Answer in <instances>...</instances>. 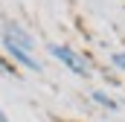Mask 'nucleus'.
Segmentation results:
<instances>
[{
  "instance_id": "f257e3e1",
  "label": "nucleus",
  "mask_w": 125,
  "mask_h": 122,
  "mask_svg": "<svg viewBox=\"0 0 125 122\" xmlns=\"http://www.w3.org/2000/svg\"><path fill=\"white\" fill-rule=\"evenodd\" d=\"M50 55H52V58H58L61 64H67L76 76H90V64L82 58L79 52L67 50V47H61V44H50Z\"/></svg>"
},
{
  "instance_id": "7ed1b4c3",
  "label": "nucleus",
  "mask_w": 125,
  "mask_h": 122,
  "mask_svg": "<svg viewBox=\"0 0 125 122\" xmlns=\"http://www.w3.org/2000/svg\"><path fill=\"white\" fill-rule=\"evenodd\" d=\"M93 99H96V102H99V105H105V108H111V111L116 108V102H114V99H108L105 93H93Z\"/></svg>"
},
{
  "instance_id": "f03ea898",
  "label": "nucleus",
  "mask_w": 125,
  "mask_h": 122,
  "mask_svg": "<svg viewBox=\"0 0 125 122\" xmlns=\"http://www.w3.org/2000/svg\"><path fill=\"white\" fill-rule=\"evenodd\" d=\"M3 47H6V52H9V55H12L15 61H21L23 67H29V70H38V73H41V61L35 58L32 52L21 50V47H15V44H6V41H3Z\"/></svg>"
},
{
  "instance_id": "20e7f679",
  "label": "nucleus",
  "mask_w": 125,
  "mask_h": 122,
  "mask_svg": "<svg viewBox=\"0 0 125 122\" xmlns=\"http://www.w3.org/2000/svg\"><path fill=\"white\" fill-rule=\"evenodd\" d=\"M114 64H116V67H119V70H125V52H114Z\"/></svg>"
},
{
  "instance_id": "39448f33",
  "label": "nucleus",
  "mask_w": 125,
  "mask_h": 122,
  "mask_svg": "<svg viewBox=\"0 0 125 122\" xmlns=\"http://www.w3.org/2000/svg\"><path fill=\"white\" fill-rule=\"evenodd\" d=\"M0 122H9V119H6V113H3V111H0Z\"/></svg>"
}]
</instances>
